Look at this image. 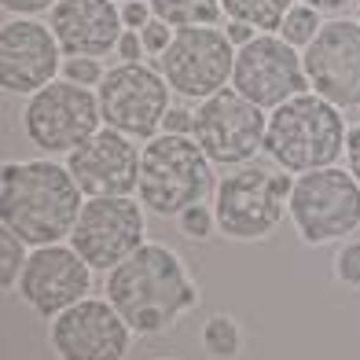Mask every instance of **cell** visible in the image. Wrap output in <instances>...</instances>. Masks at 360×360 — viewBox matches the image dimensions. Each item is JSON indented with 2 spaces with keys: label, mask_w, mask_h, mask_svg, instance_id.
Returning a JSON list of instances; mask_svg holds the SVG:
<instances>
[{
  "label": "cell",
  "mask_w": 360,
  "mask_h": 360,
  "mask_svg": "<svg viewBox=\"0 0 360 360\" xmlns=\"http://www.w3.org/2000/svg\"><path fill=\"white\" fill-rule=\"evenodd\" d=\"M107 298L140 335H162L199 305V287L169 247L143 243L107 276Z\"/></svg>",
  "instance_id": "obj_1"
},
{
  "label": "cell",
  "mask_w": 360,
  "mask_h": 360,
  "mask_svg": "<svg viewBox=\"0 0 360 360\" xmlns=\"http://www.w3.org/2000/svg\"><path fill=\"white\" fill-rule=\"evenodd\" d=\"M0 217L30 247L67 239L81 217V188L74 173L48 158L8 162L0 176Z\"/></svg>",
  "instance_id": "obj_2"
},
{
  "label": "cell",
  "mask_w": 360,
  "mask_h": 360,
  "mask_svg": "<svg viewBox=\"0 0 360 360\" xmlns=\"http://www.w3.org/2000/svg\"><path fill=\"white\" fill-rule=\"evenodd\" d=\"M346 122L342 107L323 100L316 92H302L280 103L269 118L265 155L283 173H313L335 166L346 151Z\"/></svg>",
  "instance_id": "obj_3"
},
{
  "label": "cell",
  "mask_w": 360,
  "mask_h": 360,
  "mask_svg": "<svg viewBox=\"0 0 360 360\" xmlns=\"http://www.w3.org/2000/svg\"><path fill=\"white\" fill-rule=\"evenodd\" d=\"M214 188L210 158L195 136L162 133L140 151V202L158 217H180L188 206L202 202Z\"/></svg>",
  "instance_id": "obj_4"
},
{
  "label": "cell",
  "mask_w": 360,
  "mask_h": 360,
  "mask_svg": "<svg viewBox=\"0 0 360 360\" xmlns=\"http://www.w3.org/2000/svg\"><path fill=\"white\" fill-rule=\"evenodd\" d=\"M290 221L309 247L346 239L360 224V180L346 169H313L294 180L287 199Z\"/></svg>",
  "instance_id": "obj_5"
},
{
  "label": "cell",
  "mask_w": 360,
  "mask_h": 360,
  "mask_svg": "<svg viewBox=\"0 0 360 360\" xmlns=\"http://www.w3.org/2000/svg\"><path fill=\"white\" fill-rule=\"evenodd\" d=\"M294 180L261 166H243L217 184L214 217L217 228L232 239H265L283 221V202L290 199Z\"/></svg>",
  "instance_id": "obj_6"
},
{
  "label": "cell",
  "mask_w": 360,
  "mask_h": 360,
  "mask_svg": "<svg viewBox=\"0 0 360 360\" xmlns=\"http://www.w3.org/2000/svg\"><path fill=\"white\" fill-rule=\"evenodd\" d=\"M100 96H92L85 85H74V81L44 85L30 96L22 110V133L48 155L77 151L85 140L100 133Z\"/></svg>",
  "instance_id": "obj_7"
},
{
  "label": "cell",
  "mask_w": 360,
  "mask_h": 360,
  "mask_svg": "<svg viewBox=\"0 0 360 360\" xmlns=\"http://www.w3.org/2000/svg\"><path fill=\"white\" fill-rule=\"evenodd\" d=\"M236 52L239 48L228 41L224 30L180 26L173 30L169 48L158 56V70L176 96L202 103L228 85V77L236 70Z\"/></svg>",
  "instance_id": "obj_8"
},
{
  "label": "cell",
  "mask_w": 360,
  "mask_h": 360,
  "mask_svg": "<svg viewBox=\"0 0 360 360\" xmlns=\"http://www.w3.org/2000/svg\"><path fill=\"white\" fill-rule=\"evenodd\" d=\"M195 143L217 166H243L257 151H265L269 118L236 89H221L195 110Z\"/></svg>",
  "instance_id": "obj_9"
},
{
  "label": "cell",
  "mask_w": 360,
  "mask_h": 360,
  "mask_svg": "<svg viewBox=\"0 0 360 360\" xmlns=\"http://www.w3.org/2000/svg\"><path fill=\"white\" fill-rule=\"evenodd\" d=\"M169 92L173 89L162 70L143 67V63H122L100 81L103 125L133 140H151L169 114Z\"/></svg>",
  "instance_id": "obj_10"
},
{
  "label": "cell",
  "mask_w": 360,
  "mask_h": 360,
  "mask_svg": "<svg viewBox=\"0 0 360 360\" xmlns=\"http://www.w3.org/2000/svg\"><path fill=\"white\" fill-rule=\"evenodd\" d=\"M70 247L92 269H118L129 254L143 247V214L129 195H103L81 206V217L70 232Z\"/></svg>",
  "instance_id": "obj_11"
},
{
  "label": "cell",
  "mask_w": 360,
  "mask_h": 360,
  "mask_svg": "<svg viewBox=\"0 0 360 360\" xmlns=\"http://www.w3.org/2000/svg\"><path fill=\"white\" fill-rule=\"evenodd\" d=\"M232 89L243 92L250 103L280 107L294 96H302L309 89L305 63L294 52V44H287L276 34H257L250 44H243L236 52V70H232Z\"/></svg>",
  "instance_id": "obj_12"
},
{
  "label": "cell",
  "mask_w": 360,
  "mask_h": 360,
  "mask_svg": "<svg viewBox=\"0 0 360 360\" xmlns=\"http://www.w3.org/2000/svg\"><path fill=\"white\" fill-rule=\"evenodd\" d=\"M309 89L335 107H360V22L331 19L302 52Z\"/></svg>",
  "instance_id": "obj_13"
},
{
  "label": "cell",
  "mask_w": 360,
  "mask_h": 360,
  "mask_svg": "<svg viewBox=\"0 0 360 360\" xmlns=\"http://www.w3.org/2000/svg\"><path fill=\"white\" fill-rule=\"evenodd\" d=\"M129 327L110 302L81 298L52 320V349L59 360H122L129 353Z\"/></svg>",
  "instance_id": "obj_14"
},
{
  "label": "cell",
  "mask_w": 360,
  "mask_h": 360,
  "mask_svg": "<svg viewBox=\"0 0 360 360\" xmlns=\"http://www.w3.org/2000/svg\"><path fill=\"white\" fill-rule=\"evenodd\" d=\"M92 287V265L81 257L74 247H59L48 243L37 247L26 257L19 294L30 309H37L41 316H59L63 309L77 305Z\"/></svg>",
  "instance_id": "obj_15"
},
{
  "label": "cell",
  "mask_w": 360,
  "mask_h": 360,
  "mask_svg": "<svg viewBox=\"0 0 360 360\" xmlns=\"http://www.w3.org/2000/svg\"><path fill=\"white\" fill-rule=\"evenodd\" d=\"M63 48L52 34V26L37 19H11L0 30V81L4 92L34 96L44 85H52L59 74Z\"/></svg>",
  "instance_id": "obj_16"
},
{
  "label": "cell",
  "mask_w": 360,
  "mask_h": 360,
  "mask_svg": "<svg viewBox=\"0 0 360 360\" xmlns=\"http://www.w3.org/2000/svg\"><path fill=\"white\" fill-rule=\"evenodd\" d=\"M67 169L89 199L140 191V151L133 147V136L118 129H100L92 140L70 151Z\"/></svg>",
  "instance_id": "obj_17"
},
{
  "label": "cell",
  "mask_w": 360,
  "mask_h": 360,
  "mask_svg": "<svg viewBox=\"0 0 360 360\" xmlns=\"http://www.w3.org/2000/svg\"><path fill=\"white\" fill-rule=\"evenodd\" d=\"M52 34L63 56L100 59L107 52H118L125 19L114 0H59L52 8Z\"/></svg>",
  "instance_id": "obj_18"
},
{
  "label": "cell",
  "mask_w": 360,
  "mask_h": 360,
  "mask_svg": "<svg viewBox=\"0 0 360 360\" xmlns=\"http://www.w3.org/2000/svg\"><path fill=\"white\" fill-rule=\"evenodd\" d=\"M221 8L228 19L254 26L257 34H269V30H280L287 11L294 8V0H221Z\"/></svg>",
  "instance_id": "obj_19"
},
{
  "label": "cell",
  "mask_w": 360,
  "mask_h": 360,
  "mask_svg": "<svg viewBox=\"0 0 360 360\" xmlns=\"http://www.w3.org/2000/svg\"><path fill=\"white\" fill-rule=\"evenodd\" d=\"M155 11V19L169 26H214L217 15L224 11L221 0H147Z\"/></svg>",
  "instance_id": "obj_20"
},
{
  "label": "cell",
  "mask_w": 360,
  "mask_h": 360,
  "mask_svg": "<svg viewBox=\"0 0 360 360\" xmlns=\"http://www.w3.org/2000/svg\"><path fill=\"white\" fill-rule=\"evenodd\" d=\"M320 26H323V22H320V11H316V8L294 4V8L287 11L283 26H280V37H283L287 44H294V48H305L309 41L320 34Z\"/></svg>",
  "instance_id": "obj_21"
},
{
  "label": "cell",
  "mask_w": 360,
  "mask_h": 360,
  "mask_svg": "<svg viewBox=\"0 0 360 360\" xmlns=\"http://www.w3.org/2000/svg\"><path fill=\"white\" fill-rule=\"evenodd\" d=\"M26 243L11 232V228H4L0 232V283H4V290H11L15 283L22 280V269H26V254H22Z\"/></svg>",
  "instance_id": "obj_22"
},
{
  "label": "cell",
  "mask_w": 360,
  "mask_h": 360,
  "mask_svg": "<svg viewBox=\"0 0 360 360\" xmlns=\"http://www.w3.org/2000/svg\"><path fill=\"white\" fill-rule=\"evenodd\" d=\"M202 346H206V353H214V356H236V349H239L236 323L224 320V316L206 320V327H202Z\"/></svg>",
  "instance_id": "obj_23"
},
{
  "label": "cell",
  "mask_w": 360,
  "mask_h": 360,
  "mask_svg": "<svg viewBox=\"0 0 360 360\" xmlns=\"http://www.w3.org/2000/svg\"><path fill=\"white\" fill-rule=\"evenodd\" d=\"M63 74H67V81H74V85H85V89H92V85H100V81H103V67H100L92 56H74V59H67V63H63Z\"/></svg>",
  "instance_id": "obj_24"
},
{
  "label": "cell",
  "mask_w": 360,
  "mask_h": 360,
  "mask_svg": "<svg viewBox=\"0 0 360 360\" xmlns=\"http://www.w3.org/2000/svg\"><path fill=\"white\" fill-rule=\"evenodd\" d=\"M214 214L202 206V202H195L188 206L184 214H180V232H184L188 239H210V232H214Z\"/></svg>",
  "instance_id": "obj_25"
},
{
  "label": "cell",
  "mask_w": 360,
  "mask_h": 360,
  "mask_svg": "<svg viewBox=\"0 0 360 360\" xmlns=\"http://www.w3.org/2000/svg\"><path fill=\"white\" fill-rule=\"evenodd\" d=\"M335 272L346 287H360V243H346L335 257Z\"/></svg>",
  "instance_id": "obj_26"
},
{
  "label": "cell",
  "mask_w": 360,
  "mask_h": 360,
  "mask_svg": "<svg viewBox=\"0 0 360 360\" xmlns=\"http://www.w3.org/2000/svg\"><path fill=\"white\" fill-rule=\"evenodd\" d=\"M140 37H143V48L151 56H162L169 48V41H173V34H169V22H162V19H151L143 30H140Z\"/></svg>",
  "instance_id": "obj_27"
},
{
  "label": "cell",
  "mask_w": 360,
  "mask_h": 360,
  "mask_svg": "<svg viewBox=\"0 0 360 360\" xmlns=\"http://www.w3.org/2000/svg\"><path fill=\"white\" fill-rule=\"evenodd\" d=\"M162 129H166V133H176V136H191V133H195V110H188V107H169Z\"/></svg>",
  "instance_id": "obj_28"
},
{
  "label": "cell",
  "mask_w": 360,
  "mask_h": 360,
  "mask_svg": "<svg viewBox=\"0 0 360 360\" xmlns=\"http://www.w3.org/2000/svg\"><path fill=\"white\" fill-rule=\"evenodd\" d=\"M151 4H143V0H125L122 8V19H125V30H143L147 22H151Z\"/></svg>",
  "instance_id": "obj_29"
},
{
  "label": "cell",
  "mask_w": 360,
  "mask_h": 360,
  "mask_svg": "<svg viewBox=\"0 0 360 360\" xmlns=\"http://www.w3.org/2000/svg\"><path fill=\"white\" fill-rule=\"evenodd\" d=\"M59 0H4V8L15 15V19H30V15H41V11H52Z\"/></svg>",
  "instance_id": "obj_30"
},
{
  "label": "cell",
  "mask_w": 360,
  "mask_h": 360,
  "mask_svg": "<svg viewBox=\"0 0 360 360\" xmlns=\"http://www.w3.org/2000/svg\"><path fill=\"white\" fill-rule=\"evenodd\" d=\"M140 48H143L140 30H125L122 41H118V56H122L125 63H136V59H140Z\"/></svg>",
  "instance_id": "obj_31"
},
{
  "label": "cell",
  "mask_w": 360,
  "mask_h": 360,
  "mask_svg": "<svg viewBox=\"0 0 360 360\" xmlns=\"http://www.w3.org/2000/svg\"><path fill=\"white\" fill-rule=\"evenodd\" d=\"M346 162H349V173L360 180V122L349 129V136H346Z\"/></svg>",
  "instance_id": "obj_32"
},
{
  "label": "cell",
  "mask_w": 360,
  "mask_h": 360,
  "mask_svg": "<svg viewBox=\"0 0 360 360\" xmlns=\"http://www.w3.org/2000/svg\"><path fill=\"white\" fill-rule=\"evenodd\" d=\"M224 34H228V41H232L236 48H243V44H250L257 34H254V26H247V22H236V19H228V30H224Z\"/></svg>",
  "instance_id": "obj_33"
},
{
  "label": "cell",
  "mask_w": 360,
  "mask_h": 360,
  "mask_svg": "<svg viewBox=\"0 0 360 360\" xmlns=\"http://www.w3.org/2000/svg\"><path fill=\"white\" fill-rule=\"evenodd\" d=\"M302 4L316 8V11H342V8L349 4V0H302Z\"/></svg>",
  "instance_id": "obj_34"
},
{
  "label": "cell",
  "mask_w": 360,
  "mask_h": 360,
  "mask_svg": "<svg viewBox=\"0 0 360 360\" xmlns=\"http://www.w3.org/2000/svg\"><path fill=\"white\" fill-rule=\"evenodd\" d=\"M356 22H360V11H356Z\"/></svg>",
  "instance_id": "obj_35"
}]
</instances>
